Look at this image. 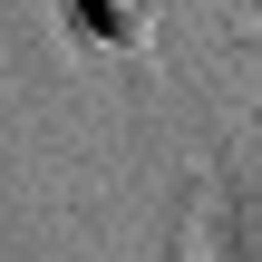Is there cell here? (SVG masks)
I'll use <instances>...</instances> for the list:
<instances>
[{
	"instance_id": "obj_1",
	"label": "cell",
	"mask_w": 262,
	"mask_h": 262,
	"mask_svg": "<svg viewBox=\"0 0 262 262\" xmlns=\"http://www.w3.org/2000/svg\"><path fill=\"white\" fill-rule=\"evenodd\" d=\"M68 19H78V39H97V49H126V39H146L156 0H68Z\"/></svg>"
},
{
	"instance_id": "obj_2",
	"label": "cell",
	"mask_w": 262,
	"mask_h": 262,
	"mask_svg": "<svg viewBox=\"0 0 262 262\" xmlns=\"http://www.w3.org/2000/svg\"><path fill=\"white\" fill-rule=\"evenodd\" d=\"M156 262H185V224H175V243H165V253H156Z\"/></svg>"
}]
</instances>
